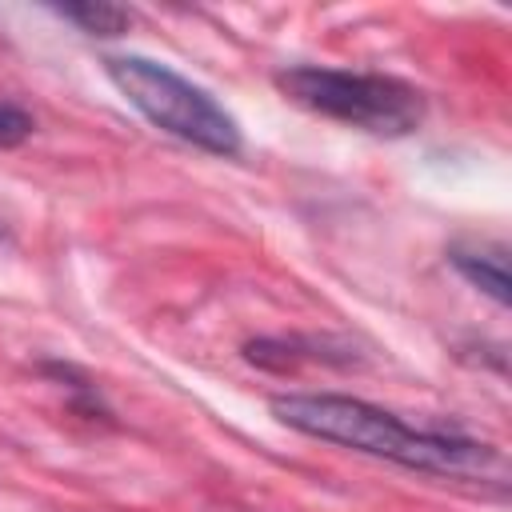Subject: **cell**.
I'll return each mask as SVG.
<instances>
[{"instance_id": "cell-2", "label": "cell", "mask_w": 512, "mask_h": 512, "mask_svg": "<svg viewBox=\"0 0 512 512\" xmlns=\"http://www.w3.org/2000/svg\"><path fill=\"white\" fill-rule=\"evenodd\" d=\"M108 80L124 92V100L152 120L160 132L204 148L212 156H236L244 148L236 116L200 84L180 76L176 68L152 60V56H108L104 60Z\"/></svg>"}, {"instance_id": "cell-4", "label": "cell", "mask_w": 512, "mask_h": 512, "mask_svg": "<svg viewBox=\"0 0 512 512\" xmlns=\"http://www.w3.org/2000/svg\"><path fill=\"white\" fill-rule=\"evenodd\" d=\"M448 264L472 284L480 288L492 304L508 308L512 292H508V248L496 240H460L448 248Z\"/></svg>"}, {"instance_id": "cell-3", "label": "cell", "mask_w": 512, "mask_h": 512, "mask_svg": "<svg viewBox=\"0 0 512 512\" xmlns=\"http://www.w3.org/2000/svg\"><path fill=\"white\" fill-rule=\"evenodd\" d=\"M276 88L328 120H340L348 128L372 132V136H408L424 120V92L400 76L384 72H348V68H320V64H296L276 72Z\"/></svg>"}, {"instance_id": "cell-5", "label": "cell", "mask_w": 512, "mask_h": 512, "mask_svg": "<svg viewBox=\"0 0 512 512\" xmlns=\"http://www.w3.org/2000/svg\"><path fill=\"white\" fill-rule=\"evenodd\" d=\"M56 16L80 24L88 36H120L132 24V12L120 4H104V0H84V4H56Z\"/></svg>"}, {"instance_id": "cell-1", "label": "cell", "mask_w": 512, "mask_h": 512, "mask_svg": "<svg viewBox=\"0 0 512 512\" xmlns=\"http://www.w3.org/2000/svg\"><path fill=\"white\" fill-rule=\"evenodd\" d=\"M272 416L292 432H304L312 440H328L412 472L468 480V484H496V488L508 484V460L500 448L460 432H444V428H416L396 412L368 404L360 396L284 392V396H272Z\"/></svg>"}, {"instance_id": "cell-6", "label": "cell", "mask_w": 512, "mask_h": 512, "mask_svg": "<svg viewBox=\"0 0 512 512\" xmlns=\"http://www.w3.org/2000/svg\"><path fill=\"white\" fill-rule=\"evenodd\" d=\"M32 116L20 108V104H8V100H0V152L4 148H20L28 136H32Z\"/></svg>"}]
</instances>
